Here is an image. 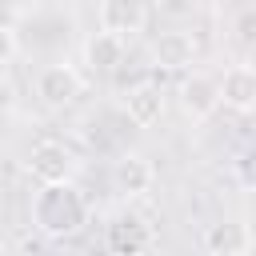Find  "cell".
I'll return each instance as SVG.
<instances>
[{"label":"cell","instance_id":"cell-1","mask_svg":"<svg viewBox=\"0 0 256 256\" xmlns=\"http://www.w3.org/2000/svg\"><path fill=\"white\" fill-rule=\"evenodd\" d=\"M88 224V200L76 192L72 180L44 184L32 196V228L48 240H68Z\"/></svg>","mask_w":256,"mask_h":256},{"label":"cell","instance_id":"cell-2","mask_svg":"<svg viewBox=\"0 0 256 256\" xmlns=\"http://www.w3.org/2000/svg\"><path fill=\"white\" fill-rule=\"evenodd\" d=\"M36 96L44 108H68L80 96V72L72 64H48L36 76Z\"/></svg>","mask_w":256,"mask_h":256},{"label":"cell","instance_id":"cell-3","mask_svg":"<svg viewBox=\"0 0 256 256\" xmlns=\"http://www.w3.org/2000/svg\"><path fill=\"white\" fill-rule=\"evenodd\" d=\"M28 168H32V176H36L40 184H56V180H72L76 156H72L60 140H40V144H32V152H28Z\"/></svg>","mask_w":256,"mask_h":256},{"label":"cell","instance_id":"cell-4","mask_svg":"<svg viewBox=\"0 0 256 256\" xmlns=\"http://www.w3.org/2000/svg\"><path fill=\"white\" fill-rule=\"evenodd\" d=\"M104 244H108L112 252H120V256H136V252H144V248L152 244V228H148L136 212H120V216L108 224Z\"/></svg>","mask_w":256,"mask_h":256},{"label":"cell","instance_id":"cell-5","mask_svg":"<svg viewBox=\"0 0 256 256\" xmlns=\"http://www.w3.org/2000/svg\"><path fill=\"white\" fill-rule=\"evenodd\" d=\"M152 64L164 72H184L196 64V40L188 32H160L152 40Z\"/></svg>","mask_w":256,"mask_h":256},{"label":"cell","instance_id":"cell-6","mask_svg":"<svg viewBox=\"0 0 256 256\" xmlns=\"http://www.w3.org/2000/svg\"><path fill=\"white\" fill-rule=\"evenodd\" d=\"M180 104L192 120H204L220 108V80L208 76V72H192L184 84H180Z\"/></svg>","mask_w":256,"mask_h":256},{"label":"cell","instance_id":"cell-7","mask_svg":"<svg viewBox=\"0 0 256 256\" xmlns=\"http://www.w3.org/2000/svg\"><path fill=\"white\" fill-rule=\"evenodd\" d=\"M220 104L236 108V112H252L256 108V64H232L220 76Z\"/></svg>","mask_w":256,"mask_h":256},{"label":"cell","instance_id":"cell-8","mask_svg":"<svg viewBox=\"0 0 256 256\" xmlns=\"http://www.w3.org/2000/svg\"><path fill=\"white\" fill-rule=\"evenodd\" d=\"M148 24L144 0H100V28L116 36H136Z\"/></svg>","mask_w":256,"mask_h":256},{"label":"cell","instance_id":"cell-9","mask_svg":"<svg viewBox=\"0 0 256 256\" xmlns=\"http://www.w3.org/2000/svg\"><path fill=\"white\" fill-rule=\"evenodd\" d=\"M252 244H256V236L240 220H220V224H208V232H204V248L212 256H240V252H252Z\"/></svg>","mask_w":256,"mask_h":256},{"label":"cell","instance_id":"cell-10","mask_svg":"<svg viewBox=\"0 0 256 256\" xmlns=\"http://www.w3.org/2000/svg\"><path fill=\"white\" fill-rule=\"evenodd\" d=\"M112 180H116V188H120L124 196H144V192H152V184H156V168H152L148 156H140V152H124V156L116 160Z\"/></svg>","mask_w":256,"mask_h":256},{"label":"cell","instance_id":"cell-11","mask_svg":"<svg viewBox=\"0 0 256 256\" xmlns=\"http://www.w3.org/2000/svg\"><path fill=\"white\" fill-rule=\"evenodd\" d=\"M124 112H128V120L136 128H152L164 116V92L144 80V84H136V88L124 92Z\"/></svg>","mask_w":256,"mask_h":256},{"label":"cell","instance_id":"cell-12","mask_svg":"<svg viewBox=\"0 0 256 256\" xmlns=\"http://www.w3.org/2000/svg\"><path fill=\"white\" fill-rule=\"evenodd\" d=\"M84 56H88L92 72H116V68L124 64V36H116V32H104V28H100L96 36H88Z\"/></svg>","mask_w":256,"mask_h":256},{"label":"cell","instance_id":"cell-13","mask_svg":"<svg viewBox=\"0 0 256 256\" xmlns=\"http://www.w3.org/2000/svg\"><path fill=\"white\" fill-rule=\"evenodd\" d=\"M16 52H20L16 32H12L8 24H0V68H4V64H12V60H16Z\"/></svg>","mask_w":256,"mask_h":256},{"label":"cell","instance_id":"cell-14","mask_svg":"<svg viewBox=\"0 0 256 256\" xmlns=\"http://www.w3.org/2000/svg\"><path fill=\"white\" fill-rule=\"evenodd\" d=\"M236 36H240L244 44L256 40V8H244V12L236 16Z\"/></svg>","mask_w":256,"mask_h":256},{"label":"cell","instance_id":"cell-15","mask_svg":"<svg viewBox=\"0 0 256 256\" xmlns=\"http://www.w3.org/2000/svg\"><path fill=\"white\" fill-rule=\"evenodd\" d=\"M236 172H240V180H244L248 188H256V144L236 160Z\"/></svg>","mask_w":256,"mask_h":256},{"label":"cell","instance_id":"cell-16","mask_svg":"<svg viewBox=\"0 0 256 256\" xmlns=\"http://www.w3.org/2000/svg\"><path fill=\"white\" fill-rule=\"evenodd\" d=\"M12 108H16V80L0 68V116H4V112H12Z\"/></svg>","mask_w":256,"mask_h":256},{"label":"cell","instance_id":"cell-17","mask_svg":"<svg viewBox=\"0 0 256 256\" xmlns=\"http://www.w3.org/2000/svg\"><path fill=\"white\" fill-rule=\"evenodd\" d=\"M156 4L164 16H192V8H196V0H156Z\"/></svg>","mask_w":256,"mask_h":256}]
</instances>
